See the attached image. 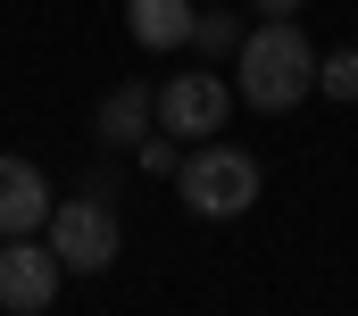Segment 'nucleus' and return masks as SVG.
<instances>
[{
	"mask_svg": "<svg viewBox=\"0 0 358 316\" xmlns=\"http://www.w3.org/2000/svg\"><path fill=\"white\" fill-rule=\"evenodd\" d=\"M308 92H317V50H308V34L292 17H267L259 34H242V100L259 117L300 108Z\"/></svg>",
	"mask_w": 358,
	"mask_h": 316,
	"instance_id": "f257e3e1",
	"label": "nucleus"
},
{
	"mask_svg": "<svg viewBox=\"0 0 358 316\" xmlns=\"http://www.w3.org/2000/svg\"><path fill=\"white\" fill-rule=\"evenodd\" d=\"M176 192L192 217H242L259 200V158L234 150V142H208V150H192L176 166Z\"/></svg>",
	"mask_w": 358,
	"mask_h": 316,
	"instance_id": "f03ea898",
	"label": "nucleus"
},
{
	"mask_svg": "<svg viewBox=\"0 0 358 316\" xmlns=\"http://www.w3.org/2000/svg\"><path fill=\"white\" fill-rule=\"evenodd\" d=\"M50 250H59L67 275H100V266H117V208H108V192H84V200L50 208Z\"/></svg>",
	"mask_w": 358,
	"mask_h": 316,
	"instance_id": "7ed1b4c3",
	"label": "nucleus"
},
{
	"mask_svg": "<svg viewBox=\"0 0 358 316\" xmlns=\"http://www.w3.org/2000/svg\"><path fill=\"white\" fill-rule=\"evenodd\" d=\"M59 250L50 241H34V234H8L0 241V308L8 316H42L50 308V292H59Z\"/></svg>",
	"mask_w": 358,
	"mask_h": 316,
	"instance_id": "20e7f679",
	"label": "nucleus"
},
{
	"mask_svg": "<svg viewBox=\"0 0 358 316\" xmlns=\"http://www.w3.org/2000/svg\"><path fill=\"white\" fill-rule=\"evenodd\" d=\"M225 108H234V92L208 76V67H200V76H176L159 92V125H167L176 142H208V134L225 125Z\"/></svg>",
	"mask_w": 358,
	"mask_h": 316,
	"instance_id": "39448f33",
	"label": "nucleus"
},
{
	"mask_svg": "<svg viewBox=\"0 0 358 316\" xmlns=\"http://www.w3.org/2000/svg\"><path fill=\"white\" fill-rule=\"evenodd\" d=\"M50 208H59V200H50L42 166L0 150V241H8V234H34V225H50Z\"/></svg>",
	"mask_w": 358,
	"mask_h": 316,
	"instance_id": "423d86ee",
	"label": "nucleus"
},
{
	"mask_svg": "<svg viewBox=\"0 0 358 316\" xmlns=\"http://www.w3.org/2000/svg\"><path fill=\"white\" fill-rule=\"evenodd\" d=\"M150 117H159V92H142V83H117V92L100 100L92 134H100L108 150H134V142H150Z\"/></svg>",
	"mask_w": 358,
	"mask_h": 316,
	"instance_id": "0eeeda50",
	"label": "nucleus"
},
{
	"mask_svg": "<svg viewBox=\"0 0 358 316\" xmlns=\"http://www.w3.org/2000/svg\"><path fill=\"white\" fill-rule=\"evenodd\" d=\"M125 25H134L142 50H183L192 25H200V8L192 0H125Z\"/></svg>",
	"mask_w": 358,
	"mask_h": 316,
	"instance_id": "6e6552de",
	"label": "nucleus"
},
{
	"mask_svg": "<svg viewBox=\"0 0 358 316\" xmlns=\"http://www.w3.org/2000/svg\"><path fill=\"white\" fill-rule=\"evenodd\" d=\"M317 92H325V100H358V50L317 59Z\"/></svg>",
	"mask_w": 358,
	"mask_h": 316,
	"instance_id": "1a4fd4ad",
	"label": "nucleus"
},
{
	"mask_svg": "<svg viewBox=\"0 0 358 316\" xmlns=\"http://www.w3.org/2000/svg\"><path fill=\"white\" fill-rule=\"evenodd\" d=\"M134 166H142V175H176V166H183L176 134H159V142H134Z\"/></svg>",
	"mask_w": 358,
	"mask_h": 316,
	"instance_id": "9d476101",
	"label": "nucleus"
},
{
	"mask_svg": "<svg viewBox=\"0 0 358 316\" xmlns=\"http://www.w3.org/2000/svg\"><path fill=\"white\" fill-rule=\"evenodd\" d=\"M192 42H200V59H208V50H242V25H234V17H200Z\"/></svg>",
	"mask_w": 358,
	"mask_h": 316,
	"instance_id": "9b49d317",
	"label": "nucleus"
},
{
	"mask_svg": "<svg viewBox=\"0 0 358 316\" xmlns=\"http://www.w3.org/2000/svg\"><path fill=\"white\" fill-rule=\"evenodd\" d=\"M259 17H300V0H259Z\"/></svg>",
	"mask_w": 358,
	"mask_h": 316,
	"instance_id": "f8f14e48",
	"label": "nucleus"
}]
</instances>
